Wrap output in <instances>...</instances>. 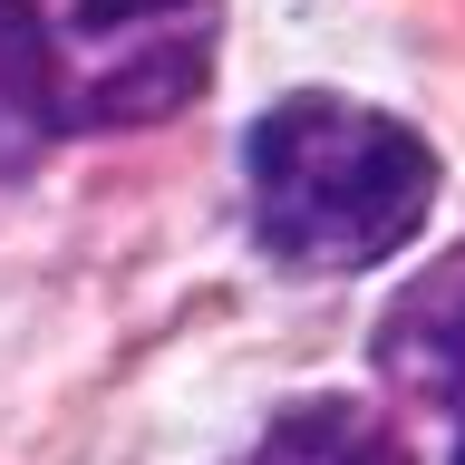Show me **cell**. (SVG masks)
Segmentation results:
<instances>
[{"label":"cell","instance_id":"6da1fadb","mask_svg":"<svg viewBox=\"0 0 465 465\" xmlns=\"http://www.w3.org/2000/svg\"><path fill=\"white\" fill-rule=\"evenodd\" d=\"M242 194H252V242L282 272H378L417 242L436 213V145L407 116L369 97L301 87L252 116L242 136Z\"/></svg>","mask_w":465,"mask_h":465},{"label":"cell","instance_id":"7a4b0ae2","mask_svg":"<svg viewBox=\"0 0 465 465\" xmlns=\"http://www.w3.org/2000/svg\"><path fill=\"white\" fill-rule=\"evenodd\" d=\"M49 136H126L203 97L223 0H0Z\"/></svg>","mask_w":465,"mask_h":465},{"label":"cell","instance_id":"3957f363","mask_svg":"<svg viewBox=\"0 0 465 465\" xmlns=\"http://www.w3.org/2000/svg\"><path fill=\"white\" fill-rule=\"evenodd\" d=\"M369 359H378V378H398L407 398L465 407V242L398 291V311L378 320Z\"/></svg>","mask_w":465,"mask_h":465},{"label":"cell","instance_id":"277c9868","mask_svg":"<svg viewBox=\"0 0 465 465\" xmlns=\"http://www.w3.org/2000/svg\"><path fill=\"white\" fill-rule=\"evenodd\" d=\"M232 465H407V436L369 398H311V407H282Z\"/></svg>","mask_w":465,"mask_h":465},{"label":"cell","instance_id":"5b68a950","mask_svg":"<svg viewBox=\"0 0 465 465\" xmlns=\"http://www.w3.org/2000/svg\"><path fill=\"white\" fill-rule=\"evenodd\" d=\"M49 116H39V87L20 68V39H10V10H0V184H20L39 155H49Z\"/></svg>","mask_w":465,"mask_h":465},{"label":"cell","instance_id":"8992f818","mask_svg":"<svg viewBox=\"0 0 465 465\" xmlns=\"http://www.w3.org/2000/svg\"><path fill=\"white\" fill-rule=\"evenodd\" d=\"M456 465H465V446H456Z\"/></svg>","mask_w":465,"mask_h":465}]
</instances>
